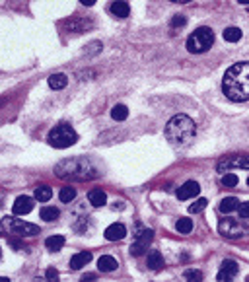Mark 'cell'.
<instances>
[{
	"label": "cell",
	"instance_id": "cell-1",
	"mask_svg": "<svg viewBox=\"0 0 249 282\" xmlns=\"http://www.w3.org/2000/svg\"><path fill=\"white\" fill-rule=\"evenodd\" d=\"M222 92L232 101L249 99V61L232 64L222 78Z\"/></svg>",
	"mask_w": 249,
	"mask_h": 282
},
{
	"label": "cell",
	"instance_id": "cell-2",
	"mask_svg": "<svg viewBox=\"0 0 249 282\" xmlns=\"http://www.w3.org/2000/svg\"><path fill=\"white\" fill-rule=\"evenodd\" d=\"M195 133H197V126H195V121L189 115H179L171 117L166 125V138L173 144H187L195 138Z\"/></svg>",
	"mask_w": 249,
	"mask_h": 282
},
{
	"label": "cell",
	"instance_id": "cell-3",
	"mask_svg": "<svg viewBox=\"0 0 249 282\" xmlns=\"http://www.w3.org/2000/svg\"><path fill=\"white\" fill-rule=\"evenodd\" d=\"M55 173L59 177H66V179H92L97 175V169L86 160V158H72V160H66L61 162L59 166L55 167Z\"/></svg>",
	"mask_w": 249,
	"mask_h": 282
},
{
	"label": "cell",
	"instance_id": "cell-4",
	"mask_svg": "<svg viewBox=\"0 0 249 282\" xmlns=\"http://www.w3.org/2000/svg\"><path fill=\"white\" fill-rule=\"evenodd\" d=\"M214 43V32L210 28H197L187 39V51L193 55L207 53Z\"/></svg>",
	"mask_w": 249,
	"mask_h": 282
},
{
	"label": "cell",
	"instance_id": "cell-5",
	"mask_svg": "<svg viewBox=\"0 0 249 282\" xmlns=\"http://www.w3.org/2000/svg\"><path fill=\"white\" fill-rule=\"evenodd\" d=\"M76 140H78L76 131H74L70 125H66V123L57 125L51 133H49V144H51L53 148H68V146H72Z\"/></svg>",
	"mask_w": 249,
	"mask_h": 282
},
{
	"label": "cell",
	"instance_id": "cell-6",
	"mask_svg": "<svg viewBox=\"0 0 249 282\" xmlns=\"http://www.w3.org/2000/svg\"><path fill=\"white\" fill-rule=\"evenodd\" d=\"M6 226L10 228L12 234H18V236H37L41 228L35 226V224H30V222H23V220H12V218H4Z\"/></svg>",
	"mask_w": 249,
	"mask_h": 282
},
{
	"label": "cell",
	"instance_id": "cell-7",
	"mask_svg": "<svg viewBox=\"0 0 249 282\" xmlns=\"http://www.w3.org/2000/svg\"><path fill=\"white\" fill-rule=\"evenodd\" d=\"M152 240H154V232L152 230H144L142 234H138L135 243L131 245V255H135V257L142 255V253L148 249V245L152 243Z\"/></svg>",
	"mask_w": 249,
	"mask_h": 282
},
{
	"label": "cell",
	"instance_id": "cell-8",
	"mask_svg": "<svg viewBox=\"0 0 249 282\" xmlns=\"http://www.w3.org/2000/svg\"><path fill=\"white\" fill-rule=\"evenodd\" d=\"M218 230H220L222 236H226V238H239V236L243 234L239 222H236V220H232V218L222 220V222L218 224Z\"/></svg>",
	"mask_w": 249,
	"mask_h": 282
},
{
	"label": "cell",
	"instance_id": "cell-9",
	"mask_svg": "<svg viewBox=\"0 0 249 282\" xmlns=\"http://www.w3.org/2000/svg\"><path fill=\"white\" fill-rule=\"evenodd\" d=\"M236 274H238V263L232 261V259H226V261H222V267H220V271H218L216 278L220 282H228V280H232Z\"/></svg>",
	"mask_w": 249,
	"mask_h": 282
},
{
	"label": "cell",
	"instance_id": "cell-10",
	"mask_svg": "<svg viewBox=\"0 0 249 282\" xmlns=\"http://www.w3.org/2000/svg\"><path fill=\"white\" fill-rule=\"evenodd\" d=\"M198 193H201V187H198L197 181H187V183H183L181 187L177 189V199L189 200L193 199V197H197Z\"/></svg>",
	"mask_w": 249,
	"mask_h": 282
},
{
	"label": "cell",
	"instance_id": "cell-11",
	"mask_svg": "<svg viewBox=\"0 0 249 282\" xmlns=\"http://www.w3.org/2000/svg\"><path fill=\"white\" fill-rule=\"evenodd\" d=\"M31 210H33V199H31V197H26V195L18 197L16 202H14V207H12V212H14V214H18V216L30 214Z\"/></svg>",
	"mask_w": 249,
	"mask_h": 282
},
{
	"label": "cell",
	"instance_id": "cell-12",
	"mask_svg": "<svg viewBox=\"0 0 249 282\" xmlns=\"http://www.w3.org/2000/svg\"><path fill=\"white\" fill-rule=\"evenodd\" d=\"M228 167H245V169H249V156L226 158L222 164H218V171H224Z\"/></svg>",
	"mask_w": 249,
	"mask_h": 282
},
{
	"label": "cell",
	"instance_id": "cell-13",
	"mask_svg": "<svg viewBox=\"0 0 249 282\" xmlns=\"http://www.w3.org/2000/svg\"><path fill=\"white\" fill-rule=\"evenodd\" d=\"M124 236H127V228H124V224H121V222H115V224H111L105 230V240L109 241H119L123 240Z\"/></svg>",
	"mask_w": 249,
	"mask_h": 282
},
{
	"label": "cell",
	"instance_id": "cell-14",
	"mask_svg": "<svg viewBox=\"0 0 249 282\" xmlns=\"http://www.w3.org/2000/svg\"><path fill=\"white\" fill-rule=\"evenodd\" d=\"M107 10L111 12L115 18H127V16L131 14V6H129V2H124V0H113V2L107 6Z\"/></svg>",
	"mask_w": 249,
	"mask_h": 282
},
{
	"label": "cell",
	"instance_id": "cell-15",
	"mask_svg": "<svg viewBox=\"0 0 249 282\" xmlns=\"http://www.w3.org/2000/svg\"><path fill=\"white\" fill-rule=\"evenodd\" d=\"M90 261H92V253L90 251H80V253H76L72 259H70V269L78 271V269L86 267Z\"/></svg>",
	"mask_w": 249,
	"mask_h": 282
},
{
	"label": "cell",
	"instance_id": "cell-16",
	"mask_svg": "<svg viewBox=\"0 0 249 282\" xmlns=\"http://www.w3.org/2000/svg\"><path fill=\"white\" fill-rule=\"evenodd\" d=\"M88 200H90L92 207L99 209V207H104L105 202H107V195H105L102 189H92V191L88 193Z\"/></svg>",
	"mask_w": 249,
	"mask_h": 282
},
{
	"label": "cell",
	"instance_id": "cell-17",
	"mask_svg": "<svg viewBox=\"0 0 249 282\" xmlns=\"http://www.w3.org/2000/svg\"><path fill=\"white\" fill-rule=\"evenodd\" d=\"M119 267V263H117V259H113L111 255H102L99 259H97V269L102 272H111L115 271Z\"/></svg>",
	"mask_w": 249,
	"mask_h": 282
},
{
	"label": "cell",
	"instance_id": "cell-18",
	"mask_svg": "<svg viewBox=\"0 0 249 282\" xmlns=\"http://www.w3.org/2000/svg\"><path fill=\"white\" fill-rule=\"evenodd\" d=\"M146 265H148L152 271H162V269H164V257H162V253H160V251H150Z\"/></svg>",
	"mask_w": 249,
	"mask_h": 282
},
{
	"label": "cell",
	"instance_id": "cell-19",
	"mask_svg": "<svg viewBox=\"0 0 249 282\" xmlns=\"http://www.w3.org/2000/svg\"><path fill=\"white\" fill-rule=\"evenodd\" d=\"M238 209H239V200L236 197H226V199L220 202V207H218V210L222 214H230V212H234V210Z\"/></svg>",
	"mask_w": 249,
	"mask_h": 282
},
{
	"label": "cell",
	"instance_id": "cell-20",
	"mask_svg": "<svg viewBox=\"0 0 249 282\" xmlns=\"http://www.w3.org/2000/svg\"><path fill=\"white\" fill-rule=\"evenodd\" d=\"M64 245V236H49L47 240H45V247L51 251V253H55V251H61V247Z\"/></svg>",
	"mask_w": 249,
	"mask_h": 282
},
{
	"label": "cell",
	"instance_id": "cell-21",
	"mask_svg": "<svg viewBox=\"0 0 249 282\" xmlns=\"http://www.w3.org/2000/svg\"><path fill=\"white\" fill-rule=\"evenodd\" d=\"M66 84H68V78L64 74H53V76H49V88L51 90H62V88H66Z\"/></svg>",
	"mask_w": 249,
	"mask_h": 282
},
{
	"label": "cell",
	"instance_id": "cell-22",
	"mask_svg": "<svg viewBox=\"0 0 249 282\" xmlns=\"http://www.w3.org/2000/svg\"><path fill=\"white\" fill-rule=\"evenodd\" d=\"M129 117V109H127V105H123V104H119V105H115L113 109H111V119L113 121H124Z\"/></svg>",
	"mask_w": 249,
	"mask_h": 282
},
{
	"label": "cell",
	"instance_id": "cell-23",
	"mask_svg": "<svg viewBox=\"0 0 249 282\" xmlns=\"http://www.w3.org/2000/svg\"><path fill=\"white\" fill-rule=\"evenodd\" d=\"M41 220H47V222H55V220H59V216H61V210L55 209V207H45V209H41Z\"/></svg>",
	"mask_w": 249,
	"mask_h": 282
},
{
	"label": "cell",
	"instance_id": "cell-24",
	"mask_svg": "<svg viewBox=\"0 0 249 282\" xmlns=\"http://www.w3.org/2000/svg\"><path fill=\"white\" fill-rule=\"evenodd\" d=\"M222 37H224L228 43H236L241 39V30H239V28H226L224 33H222Z\"/></svg>",
	"mask_w": 249,
	"mask_h": 282
},
{
	"label": "cell",
	"instance_id": "cell-25",
	"mask_svg": "<svg viewBox=\"0 0 249 282\" xmlns=\"http://www.w3.org/2000/svg\"><path fill=\"white\" fill-rule=\"evenodd\" d=\"M53 197V191L51 187H37L35 189V200H39V202H47V200H51Z\"/></svg>",
	"mask_w": 249,
	"mask_h": 282
},
{
	"label": "cell",
	"instance_id": "cell-26",
	"mask_svg": "<svg viewBox=\"0 0 249 282\" xmlns=\"http://www.w3.org/2000/svg\"><path fill=\"white\" fill-rule=\"evenodd\" d=\"M176 230L179 234H189V232L193 230V220L189 218H179L176 222Z\"/></svg>",
	"mask_w": 249,
	"mask_h": 282
},
{
	"label": "cell",
	"instance_id": "cell-27",
	"mask_svg": "<svg viewBox=\"0 0 249 282\" xmlns=\"http://www.w3.org/2000/svg\"><path fill=\"white\" fill-rule=\"evenodd\" d=\"M74 197H76V189H72V187H64V189H61V193H59V199H61L62 202H70V200H74Z\"/></svg>",
	"mask_w": 249,
	"mask_h": 282
},
{
	"label": "cell",
	"instance_id": "cell-28",
	"mask_svg": "<svg viewBox=\"0 0 249 282\" xmlns=\"http://www.w3.org/2000/svg\"><path fill=\"white\" fill-rule=\"evenodd\" d=\"M238 183H239V179L236 173H224V175H222V185H224V187H236Z\"/></svg>",
	"mask_w": 249,
	"mask_h": 282
},
{
	"label": "cell",
	"instance_id": "cell-29",
	"mask_svg": "<svg viewBox=\"0 0 249 282\" xmlns=\"http://www.w3.org/2000/svg\"><path fill=\"white\" fill-rule=\"evenodd\" d=\"M207 199H198L197 202H193V204H189V212L191 214H198V212H203V210L207 209Z\"/></svg>",
	"mask_w": 249,
	"mask_h": 282
},
{
	"label": "cell",
	"instance_id": "cell-30",
	"mask_svg": "<svg viewBox=\"0 0 249 282\" xmlns=\"http://www.w3.org/2000/svg\"><path fill=\"white\" fill-rule=\"evenodd\" d=\"M183 276H185L187 280H203V274H201V272L198 271H185L183 272Z\"/></svg>",
	"mask_w": 249,
	"mask_h": 282
},
{
	"label": "cell",
	"instance_id": "cell-31",
	"mask_svg": "<svg viewBox=\"0 0 249 282\" xmlns=\"http://www.w3.org/2000/svg\"><path fill=\"white\" fill-rule=\"evenodd\" d=\"M185 23H187L185 16H173V20H171V28H181V25H185Z\"/></svg>",
	"mask_w": 249,
	"mask_h": 282
},
{
	"label": "cell",
	"instance_id": "cell-32",
	"mask_svg": "<svg viewBox=\"0 0 249 282\" xmlns=\"http://www.w3.org/2000/svg\"><path fill=\"white\" fill-rule=\"evenodd\" d=\"M238 212H239V216H241V218H247L249 220V200H247V202H243V204H239Z\"/></svg>",
	"mask_w": 249,
	"mask_h": 282
},
{
	"label": "cell",
	"instance_id": "cell-33",
	"mask_svg": "<svg viewBox=\"0 0 249 282\" xmlns=\"http://www.w3.org/2000/svg\"><path fill=\"white\" fill-rule=\"evenodd\" d=\"M47 278H57V271H55V269H49V271H47Z\"/></svg>",
	"mask_w": 249,
	"mask_h": 282
},
{
	"label": "cell",
	"instance_id": "cell-34",
	"mask_svg": "<svg viewBox=\"0 0 249 282\" xmlns=\"http://www.w3.org/2000/svg\"><path fill=\"white\" fill-rule=\"evenodd\" d=\"M80 2H82L84 6H93L95 4V0H80Z\"/></svg>",
	"mask_w": 249,
	"mask_h": 282
},
{
	"label": "cell",
	"instance_id": "cell-35",
	"mask_svg": "<svg viewBox=\"0 0 249 282\" xmlns=\"http://www.w3.org/2000/svg\"><path fill=\"white\" fill-rule=\"evenodd\" d=\"M171 2H177V4H185V2H191V0H171Z\"/></svg>",
	"mask_w": 249,
	"mask_h": 282
},
{
	"label": "cell",
	"instance_id": "cell-36",
	"mask_svg": "<svg viewBox=\"0 0 249 282\" xmlns=\"http://www.w3.org/2000/svg\"><path fill=\"white\" fill-rule=\"evenodd\" d=\"M239 4H243V6H249V0H238Z\"/></svg>",
	"mask_w": 249,
	"mask_h": 282
},
{
	"label": "cell",
	"instance_id": "cell-37",
	"mask_svg": "<svg viewBox=\"0 0 249 282\" xmlns=\"http://www.w3.org/2000/svg\"><path fill=\"white\" fill-rule=\"evenodd\" d=\"M247 185H249V177H247Z\"/></svg>",
	"mask_w": 249,
	"mask_h": 282
}]
</instances>
